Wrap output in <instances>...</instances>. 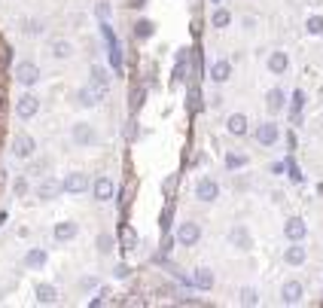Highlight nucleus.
Here are the masks:
<instances>
[{
  "mask_svg": "<svg viewBox=\"0 0 323 308\" xmlns=\"http://www.w3.org/2000/svg\"><path fill=\"white\" fill-rule=\"evenodd\" d=\"M104 95H107V86H98V83H89V86H83L79 89V95H76V101L83 104V107H95V104H101L104 101Z\"/></svg>",
  "mask_w": 323,
  "mask_h": 308,
  "instance_id": "f257e3e1",
  "label": "nucleus"
},
{
  "mask_svg": "<svg viewBox=\"0 0 323 308\" xmlns=\"http://www.w3.org/2000/svg\"><path fill=\"white\" fill-rule=\"evenodd\" d=\"M122 244H125L128 250H131V244H134V232H131V229H128V226L122 229Z\"/></svg>",
  "mask_w": 323,
  "mask_h": 308,
  "instance_id": "f704fd0d",
  "label": "nucleus"
},
{
  "mask_svg": "<svg viewBox=\"0 0 323 308\" xmlns=\"http://www.w3.org/2000/svg\"><path fill=\"white\" fill-rule=\"evenodd\" d=\"M226 165L235 171V168H244L247 165V156H235V152H232V156H226Z\"/></svg>",
  "mask_w": 323,
  "mask_h": 308,
  "instance_id": "473e14b6",
  "label": "nucleus"
},
{
  "mask_svg": "<svg viewBox=\"0 0 323 308\" xmlns=\"http://www.w3.org/2000/svg\"><path fill=\"white\" fill-rule=\"evenodd\" d=\"M280 299L290 302V305L299 302V299H302V284H299V281H287L284 287H280Z\"/></svg>",
  "mask_w": 323,
  "mask_h": 308,
  "instance_id": "2eb2a0df",
  "label": "nucleus"
},
{
  "mask_svg": "<svg viewBox=\"0 0 323 308\" xmlns=\"http://www.w3.org/2000/svg\"><path fill=\"white\" fill-rule=\"evenodd\" d=\"M37 110H40V98H34V95H22L19 104H16V113H19L22 119H31Z\"/></svg>",
  "mask_w": 323,
  "mask_h": 308,
  "instance_id": "0eeeda50",
  "label": "nucleus"
},
{
  "mask_svg": "<svg viewBox=\"0 0 323 308\" xmlns=\"http://www.w3.org/2000/svg\"><path fill=\"white\" fill-rule=\"evenodd\" d=\"M229 76H232V64H229V61H217V64L211 67V80H214V83H226Z\"/></svg>",
  "mask_w": 323,
  "mask_h": 308,
  "instance_id": "a211bd4d",
  "label": "nucleus"
},
{
  "mask_svg": "<svg viewBox=\"0 0 323 308\" xmlns=\"http://www.w3.org/2000/svg\"><path fill=\"white\" fill-rule=\"evenodd\" d=\"M25 189H28V183H25V180H19V183H16V192H19V196H25Z\"/></svg>",
  "mask_w": 323,
  "mask_h": 308,
  "instance_id": "4c0bfd02",
  "label": "nucleus"
},
{
  "mask_svg": "<svg viewBox=\"0 0 323 308\" xmlns=\"http://www.w3.org/2000/svg\"><path fill=\"white\" fill-rule=\"evenodd\" d=\"M217 196H220L217 180H211V177L198 180V186H195V199H198V202H217Z\"/></svg>",
  "mask_w": 323,
  "mask_h": 308,
  "instance_id": "f03ea898",
  "label": "nucleus"
},
{
  "mask_svg": "<svg viewBox=\"0 0 323 308\" xmlns=\"http://www.w3.org/2000/svg\"><path fill=\"white\" fill-rule=\"evenodd\" d=\"M92 83H98V86H107L110 83V76H107L104 67H92Z\"/></svg>",
  "mask_w": 323,
  "mask_h": 308,
  "instance_id": "c756f323",
  "label": "nucleus"
},
{
  "mask_svg": "<svg viewBox=\"0 0 323 308\" xmlns=\"http://www.w3.org/2000/svg\"><path fill=\"white\" fill-rule=\"evenodd\" d=\"M274 140H277V125H274V122H262V125L256 128V143L271 146Z\"/></svg>",
  "mask_w": 323,
  "mask_h": 308,
  "instance_id": "9d476101",
  "label": "nucleus"
},
{
  "mask_svg": "<svg viewBox=\"0 0 323 308\" xmlns=\"http://www.w3.org/2000/svg\"><path fill=\"white\" fill-rule=\"evenodd\" d=\"M241 302H244V305H256V302H259L256 290H253V287H244V290H241Z\"/></svg>",
  "mask_w": 323,
  "mask_h": 308,
  "instance_id": "7c9ffc66",
  "label": "nucleus"
},
{
  "mask_svg": "<svg viewBox=\"0 0 323 308\" xmlns=\"http://www.w3.org/2000/svg\"><path fill=\"white\" fill-rule=\"evenodd\" d=\"M37 302H43V305H52L55 299H58V293H55V287L52 284H37Z\"/></svg>",
  "mask_w": 323,
  "mask_h": 308,
  "instance_id": "6ab92c4d",
  "label": "nucleus"
},
{
  "mask_svg": "<svg viewBox=\"0 0 323 308\" xmlns=\"http://www.w3.org/2000/svg\"><path fill=\"white\" fill-rule=\"evenodd\" d=\"M284 235H287L290 241H302V238L308 235L305 220H302V217H290V220H287V226H284Z\"/></svg>",
  "mask_w": 323,
  "mask_h": 308,
  "instance_id": "39448f33",
  "label": "nucleus"
},
{
  "mask_svg": "<svg viewBox=\"0 0 323 308\" xmlns=\"http://www.w3.org/2000/svg\"><path fill=\"white\" fill-rule=\"evenodd\" d=\"M86 189H89V177H86V174H79V171H76V174H70V177L61 183V192H86Z\"/></svg>",
  "mask_w": 323,
  "mask_h": 308,
  "instance_id": "1a4fd4ad",
  "label": "nucleus"
},
{
  "mask_svg": "<svg viewBox=\"0 0 323 308\" xmlns=\"http://www.w3.org/2000/svg\"><path fill=\"white\" fill-rule=\"evenodd\" d=\"M16 80H19L22 86H34V83L40 80V67H37L34 61H22V64L16 67Z\"/></svg>",
  "mask_w": 323,
  "mask_h": 308,
  "instance_id": "7ed1b4c3",
  "label": "nucleus"
},
{
  "mask_svg": "<svg viewBox=\"0 0 323 308\" xmlns=\"http://www.w3.org/2000/svg\"><path fill=\"white\" fill-rule=\"evenodd\" d=\"M58 192H61V183H58V180H52V177H46L43 183H40V186H37V196H40V199H43V202H49V199H55V196H58Z\"/></svg>",
  "mask_w": 323,
  "mask_h": 308,
  "instance_id": "9b49d317",
  "label": "nucleus"
},
{
  "mask_svg": "<svg viewBox=\"0 0 323 308\" xmlns=\"http://www.w3.org/2000/svg\"><path fill=\"white\" fill-rule=\"evenodd\" d=\"M198 235H201V229H198V223H180V229H177V241L180 244H195L198 241Z\"/></svg>",
  "mask_w": 323,
  "mask_h": 308,
  "instance_id": "6e6552de",
  "label": "nucleus"
},
{
  "mask_svg": "<svg viewBox=\"0 0 323 308\" xmlns=\"http://www.w3.org/2000/svg\"><path fill=\"white\" fill-rule=\"evenodd\" d=\"M195 287L198 290H211L214 287V272H211V268H198V272H195Z\"/></svg>",
  "mask_w": 323,
  "mask_h": 308,
  "instance_id": "4be33fe9",
  "label": "nucleus"
},
{
  "mask_svg": "<svg viewBox=\"0 0 323 308\" xmlns=\"http://www.w3.org/2000/svg\"><path fill=\"white\" fill-rule=\"evenodd\" d=\"M98 250H101V253H110V250H113V235H107V232L98 235Z\"/></svg>",
  "mask_w": 323,
  "mask_h": 308,
  "instance_id": "2f4dec72",
  "label": "nucleus"
},
{
  "mask_svg": "<svg viewBox=\"0 0 323 308\" xmlns=\"http://www.w3.org/2000/svg\"><path fill=\"white\" fill-rule=\"evenodd\" d=\"M229 238H232V244L238 250H250V232H247L244 226H235L232 232H229Z\"/></svg>",
  "mask_w": 323,
  "mask_h": 308,
  "instance_id": "f8f14e48",
  "label": "nucleus"
},
{
  "mask_svg": "<svg viewBox=\"0 0 323 308\" xmlns=\"http://www.w3.org/2000/svg\"><path fill=\"white\" fill-rule=\"evenodd\" d=\"M302 104H305V95H302V92H296V95H293V107H296V110H302Z\"/></svg>",
  "mask_w": 323,
  "mask_h": 308,
  "instance_id": "e433bc0d",
  "label": "nucleus"
},
{
  "mask_svg": "<svg viewBox=\"0 0 323 308\" xmlns=\"http://www.w3.org/2000/svg\"><path fill=\"white\" fill-rule=\"evenodd\" d=\"M229 22H232L229 10H217V13H214V19H211V25H214V28H226Z\"/></svg>",
  "mask_w": 323,
  "mask_h": 308,
  "instance_id": "bb28decb",
  "label": "nucleus"
},
{
  "mask_svg": "<svg viewBox=\"0 0 323 308\" xmlns=\"http://www.w3.org/2000/svg\"><path fill=\"white\" fill-rule=\"evenodd\" d=\"M226 128L232 131V134H247V116H244V113H232V116L226 119Z\"/></svg>",
  "mask_w": 323,
  "mask_h": 308,
  "instance_id": "4468645a",
  "label": "nucleus"
},
{
  "mask_svg": "<svg viewBox=\"0 0 323 308\" xmlns=\"http://www.w3.org/2000/svg\"><path fill=\"white\" fill-rule=\"evenodd\" d=\"M34 149H37V143H34V137H31V134H16V140H13V152H16L19 159L34 156Z\"/></svg>",
  "mask_w": 323,
  "mask_h": 308,
  "instance_id": "423d86ee",
  "label": "nucleus"
},
{
  "mask_svg": "<svg viewBox=\"0 0 323 308\" xmlns=\"http://www.w3.org/2000/svg\"><path fill=\"white\" fill-rule=\"evenodd\" d=\"M98 16L107 22V19H110V4H98Z\"/></svg>",
  "mask_w": 323,
  "mask_h": 308,
  "instance_id": "c9c22d12",
  "label": "nucleus"
},
{
  "mask_svg": "<svg viewBox=\"0 0 323 308\" xmlns=\"http://www.w3.org/2000/svg\"><path fill=\"white\" fill-rule=\"evenodd\" d=\"M177 183H180V177H177V174H168V177H165V183H162V192H165V196H174Z\"/></svg>",
  "mask_w": 323,
  "mask_h": 308,
  "instance_id": "cd10ccee",
  "label": "nucleus"
},
{
  "mask_svg": "<svg viewBox=\"0 0 323 308\" xmlns=\"http://www.w3.org/2000/svg\"><path fill=\"white\" fill-rule=\"evenodd\" d=\"M70 238H76V223H70V220L58 223L55 226V241H70Z\"/></svg>",
  "mask_w": 323,
  "mask_h": 308,
  "instance_id": "f3484780",
  "label": "nucleus"
},
{
  "mask_svg": "<svg viewBox=\"0 0 323 308\" xmlns=\"http://www.w3.org/2000/svg\"><path fill=\"white\" fill-rule=\"evenodd\" d=\"M305 28H308V34H314V37H320V34H323V19H320V16H311Z\"/></svg>",
  "mask_w": 323,
  "mask_h": 308,
  "instance_id": "c85d7f7f",
  "label": "nucleus"
},
{
  "mask_svg": "<svg viewBox=\"0 0 323 308\" xmlns=\"http://www.w3.org/2000/svg\"><path fill=\"white\" fill-rule=\"evenodd\" d=\"M265 107H268L271 113H277L280 107H284V89H271V92L265 95Z\"/></svg>",
  "mask_w": 323,
  "mask_h": 308,
  "instance_id": "412c9836",
  "label": "nucleus"
},
{
  "mask_svg": "<svg viewBox=\"0 0 323 308\" xmlns=\"http://www.w3.org/2000/svg\"><path fill=\"white\" fill-rule=\"evenodd\" d=\"M73 140H76L79 146H92V143H98V131H95L89 122H76V125H73Z\"/></svg>",
  "mask_w": 323,
  "mask_h": 308,
  "instance_id": "20e7f679",
  "label": "nucleus"
},
{
  "mask_svg": "<svg viewBox=\"0 0 323 308\" xmlns=\"http://www.w3.org/2000/svg\"><path fill=\"white\" fill-rule=\"evenodd\" d=\"M4 67H7V52L0 55V80H4Z\"/></svg>",
  "mask_w": 323,
  "mask_h": 308,
  "instance_id": "58836bf2",
  "label": "nucleus"
},
{
  "mask_svg": "<svg viewBox=\"0 0 323 308\" xmlns=\"http://www.w3.org/2000/svg\"><path fill=\"white\" fill-rule=\"evenodd\" d=\"M25 262H28L31 268H43V265H46V250H28Z\"/></svg>",
  "mask_w": 323,
  "mask_h": 308,
  "instance_id": "5701e85b",
  "label": "nucleus"
},
{
  "mask_svg": "<svg viewBox=\"0 0 323 308\" xmlns=\"http://www.w3.org/2000/svg\"><path fill=\"white\" fill-rule=\"evenodd\" d=\"M95 199L98 202H110L113 199V180L110 177H98L95 180Z\"/></svg>",
  "mask_w": 323,
  "mask_h": 308,
  "instance_id": "ddd939ff",
  "label": "nucleus"
},
{
  "mask_svg": "<svg viewBox=\"0 0 323 308\" xmlns=\"http://www.w3.org/2000/svg\"><path fill=\"white\" fill-rule=\"evenodd\" d=\"M152 22H146V19H140L137 25H134V37H140V40H146V37H152Z\"/></svg>",
  "mask_w": 323,
  "mask_h": 308,
  "instance_id": "393cba45",
  "label": "nucleus"
},
{
  "mask_svg": "<svg viewBox=\"0 0 323 308\" xmlns=\"http://www.w3.org/2000/svg\"><path fill=\"white\" fill-rule=\"evenodd\" d=\"M143 95H146L143 89H134V92H131V110H140V104H143Z\"/></svg>",
  "mask_w": 323,
  "mask_h": 308,
  "instance_id": "72a5a7b5",
  "label": "nucleus"
},
{
  "mask_svg": "<svg viewBox=\"0 0 323 308\" xmlns=\"http://www.w3.org/2000/svg\"><path fill=\"white\" fill-rule=\"evenodd\" d=\"M305 259H308V250H305V247H299V244L287 247V253H284V262H290V265H302Z\"/></svg>",
  "mask_w": 323,
  "mask_h": 308,
  "instance_id": "aec40b11",
  "label": "nucleus"
},
{
  "mask_svg": "<svg viewBox=\"0 0 323 308\" xmlns=\"http://www.w3.org/2000/svg\"><path fill=\"white\" fill-rule=\"evenodd\" d=\"M171 217H174V205H165V211H162V217H158V229L162 232L171 229Z\"/></svg>",
  "mask_w": 323,
  "mask_h": 308,
  "instance_id": "a878e982",
  "label": "nucleus"
},
{
  "mask_svg": "<svg viewBox=\"0 0 323 308\" xmlns=\"http://www.w3.org/2000/svg\"><path fill=\"white\" fill-rule=\"evenodd\" d=\"M0 107H4V98H0Z\"/></svg>",
  "mask_w": 323,
  "mask_h": 308,
  "instance_id": "a19ab883",
  "label": "nucleus"
},
{
  "mask_svg": "<svg viewBox=\"0 0 323 308\" xmlns=\"http://www.w3.org/2000/svg\"><path fill=\"white\" fill-rule=\"evenodd\" d=\"M52 55H55V58H70V55H73V46H70L67 40H55V43H52Z\"/></svg>",
  "mask_w": 323,
  "mask_h": 308,
  "instance_id": "b1692460",
  "label": "nucleus"
},
{
  "mask_svg": "<svg viewBox=\"0 0 323 308\" xmlns=\"http://www.w3.org/2000/svg\"><path fill=\"white\" fill-rule=\"evenodd\" d=\"M128 7H143V0H128Z\"/></svg>",
  "mask_w": 323,
  "mask_h": 308,
  "instance_id": "ea45409f",
  "label": "nucleus"
},
{
  "mask_svg": "<svg viewBox=\"0 0 323 308\" xmlns=\"http://www.w3.org/2000/svg\"><path fill=\"white\" fill-rule=\"evenodd\" d=\"M287 67H290L287 52H271V55H268V70H271V73H284Z\"/></svg>",
  "mask_w": 323,
  "mask_h": 308,
  "instance_id": "dca6fc26",
  "label": "nucleus"
}]
</instances>
